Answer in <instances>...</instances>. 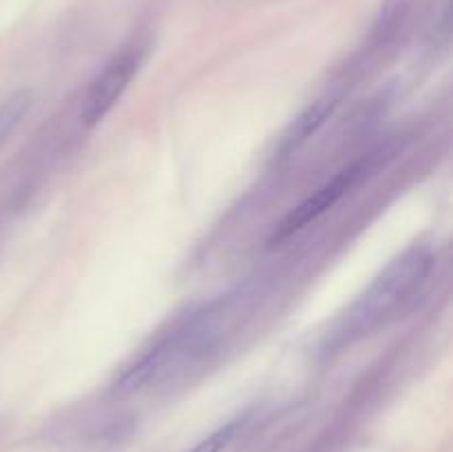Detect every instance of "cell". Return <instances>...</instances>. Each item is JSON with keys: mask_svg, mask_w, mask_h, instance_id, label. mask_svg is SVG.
<instances>
[{"mask_svg": "<svg viewBox=\"0 0 453 452\" xmlns=\"http://www.w3.org/2000/svg\"><path fill=\"white\" fill-rule=\"evenodd\" d=\"M242 292L215 297L211 301L186 310L173 319L146 348L133 357L131 363L115 377L113 390L118 394H133L168 379L177 370L202 359L226 335L242 306Z\"/></svg>", "mask_w": 453, "mask_h": 452, "instance_id": "cell-1", "label": "cell"}, {"mask_svg": "<svg viewBox=\"0 0 453 452\" xmlns=\"http://www.w3.org/2000/svg\"><path fill=\"white\" fill-rule=\"evenodd\" d=\"M432 269L434 251L427 244L407 246L336 319L327 335V348L341 350L385 326L407 301L418 295L420 288L427 284Z\"/></svg>", "mask_w": 453, "mask_h": 452, "instance_id": "cell-2", "label": "cell"}, {"mask_svg": "<svg viewBox=\"0 0 453 452\" xmlns=\"http://www.w3.org/2000/svg\"><path fill=\"white\" fill-rule=\"evenodd\" d=\"M146 56H149V38L133 35L104 62L84 96L82 111H80L84 129H96L97 124L104 122L106 115L118 106L133 80L137 78Z\"/></svg>", "mask_w": 453, "mask_h": 452, "instance_id": "cell-3", "label": "cell"}, {"mask_svg": "<svg viewBox=\"0 0 453 452\" xmlns=\"http://www.w3.org/2000/svg\"><path fill=\"white\" fill-rule=\"evenodd\" d=\"M374 167V153L361 155V158L352 160L349 164L341 167L339 171L332 177H327L323 184H319L308 198L301 199L296 207H292L281 220L274 224L273 233H270L268 244L270 246H277V244L288 242L295 235L303 233L308 226L317 224L323 215L332 211L334 207H339L348 193L352 189H357L358 182L367 175Z\"/></svg>", "mask_w": 453, "mask_h": 452, "instance_id": "cell-4", "label": "cell"}, {"mask_svg": "<svg viewBox=\"0 0 453 452\" xmlns=\"http://www.w3.org/2000/svg\"><path fill=\"white\" fill-rule=\"evenodd\" d=\"M341 106L339 93H326V96L317 97L310 102L299 115L290 122L286 133L279 140L277 149H274V160H290L292 155L299 153L332 118H334L336 109Z\"/></svg>", "mask_w": 453, "mask_h": 452, "instance_id": "cell-5", "label": "cell"}, {"mask_svg": "<svg viewBox=\"0 0 453 452\" xmlns=\"http://www.w3.org/2000/svg\"><path fill=\"white\" fill-rule=\"evenodd\" d=\"M31 106L29 91H16L0 102V146L9 140L13 131L20 127L22 118L27 115Z\"/></svg>", "mask_w": 453, "mask_h": 452, "instance_id": "cell-6", "label": "cell"}, {"mask_svg": "<svg viewBox=\"0 0 453 452\" xmlns=\"http://www.w3.org/2000/svg\"><path fill=\"white\" fill-rule=\"evenodd\" d=\"M242 428H243V419L228 421V424H224L221 428H217L215 433L208 434L206 439H202V441H199L190 452H224L226 448L234 441V437H237Z\"/></svg>", "mask_w": 453, "mask_h": 452, "instance_id": "cell-7", "label": "cell"}]
</instances>
